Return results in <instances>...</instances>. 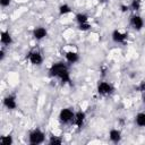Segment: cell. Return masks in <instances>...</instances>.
Masks as SVG:
<instances>
[{"label":"cell","instance_id":"cell-22","mask_svg":"<svg viewBox=\"0 0 145 145\" xmlns=\"http://www.w3.org/2000/svg\"><path fill=\"white\" fill-rule=\"evenodd\" d=\"M120 8H121V11H122V12H126V11H128V10H129V7H128V6H126V5H121V7H120Z\"/></svg>","mask_w":145,"mask_h":145},{"label":"cell","instance_id":"cell-2","mask_svg":"<svg viewBox=\"0 0 145 145\" xmlns=\"http://www.w3.org/2000/svg\"><path fill=\"white\" fill-rule=\"evenodd\" d=\"M45 139L44 133L41 131L40 129H34L33 131H31L29 136H28V142L33 145H37V144H42Z\"/></svg>","mask_w":145,"mask_h":145},{"label":"cell","instance_id":"cell-7","mask_svg":"<svg viewBox=\"0 0 145 145\" xmlns=\"http://www.w3.org/2000/svg\"><path fill=\"white\" fill-rule=\"evenodd\" d=\"M3 105H5L7 109H9V110L16 109V106H17L16 97H15L14 95H8V96H6V97L3 99Z\"/></svg>","mask_w":145,"mask_h":145},{"label":"cell","instance_id":"cell-24","mask_svg":"<svg viewBox=\"0 0 145 145\" xmlns=\"http://www.w3.org/2000/svg\"><path fill=\"white\" fill-rule=\"evenodd\" d=\"M3 58H5V51L0 50V60H3Z\"/></svg>","mask_w":145,"mask_h":145},{"label":"cell","instance_id":"cell-11","mask_svg":"<svg viewBox=\"0 0 145 145\" xmlns=\"http://www.w3.org/2000/svg\"><path fill=\"white\" fill-rule=\"evenodd\" d=\"M65 57H66V60L70 63H75L79 60V56L76 51H68V52H66Z\"/></svg>","mask_w":145,"mask_h":145},{"label":"cell","instance_id":"cell-18","mask_svg":"<svg viewBox=\"0 0 145 145\" xmlns=\"http://www.w3.org/2000/svg\"><path fill=\"white\" fill-rule=\"evenodd\" d=\"M49 144L50 145H60V144H62V139L58 136H51L49 139Z\"/></svg>","mask_w":145,"mask_h":145},{"label":"cell","instance_id":"cell-15","mask_svg":"<svg viewBox=\"0 0 145 145\" xmlns=\"http://www.w3.org/2000/svg\"><path fill=\"white\" fill-rule=\"evenodd\" d=\"M71 11V8H70V6L69 5H67V3H63V5H61L60 7H59V14L62 16V15H67V14H69Z\"/></svg>","mask_w":145,"mask_h":145},{"label":"cell","instance_id":"cell-17","mask_svg":"<svg viewBox=\"0 0 145 145\" xmlns=\"http://www.w3.org/2000/svg\"><path fill=\"white\" fill-rule=\"evenodd\" d=\"M12 137L10 136V135H8V136H2L1 138H0V143L2 144V145H11L12 144Z\"/></svg>","mask_w":145,"mask_h":145},{"label":"cell","instance_id":"cell-16","mask_svg":"<svg viewBox=\"0 0 145 145\" xmlns=\"http://www.w3.org/2000/svg\"><path fill=\"white\" fill-rule=\"evenodd\" d=\"M76 20H77L78 24L87 23V22H88V16H87L86 14H82V12H79V14L76 15Z\"/></svg>","mask_w":145,"mask_h":145},{"label":"cell","instance_id":"cell-10","mask_svg":"<svg viewBox=\"0 0 145 145\" xmlns=\"http://www.w3.org/2000/svg\"><path fill=\"white\" fill-rule=\"evenodd\" d=\"M46 34H48V32H46V29H45L44 27H36V28H34V31H33V36H34L36 40H42V39H44V37L46 36Z\"/></svg>","mask_w":145,"mask_h":145},{"label":"cell","instance_id":"cell-6","mask_svg":"<svg viewBox=\"0 0 145 145\" xmlns=\"http://www.w3.org/2000/svg\"><path fill=\"white\" fill-rule=\"evenodd\" d=\"M130 24H131V26H133L136 31H140V29L143 28V26H144V20H143V18H142L140 16L134 15V16L131 17V19H130Z\"/></svg>","mask_w":145,"mask_h":145},{"label":"cell","instance_id":"cell-1","mask_svg":"<svg viewBox=\"0 0 145 145\" xmlns=\"http://www.w3.org/2000/svg\"><path fill=\"white\" fill-rule=\"evenodd\" d=\"M50 75L53 77H57L62 83H69L70 84V74L67 68V66L63 62H54L49 70Z\"/></svg>","mask_w":145,"mask_h":145},{"label":"cell","instance_id":"cell-21","mask_svg":"<svg viewBox=\"0 0 145 145\" xmlns=\"http://www.w3.org/2000/svg\"><path fill=\"white\" fill-rule=\"evenodd\" d=\"M10 1H11V0H0V5H1L2 7H7V6L10 5Z\"/></svg>","mask_w":145,"mask_h":145},{"label":"cell","instance_id":"cell-5","mask_svg":"<svg viewBox=\"0 0 145 145\" xmlns=\"http://www.w3.org/2000/svg\"><path fill=\"white\" fill-rule=\"evenodd\" d=\"M28 60L31 61L32 65H34V66H40V65L43 62V57H42V54H41L40 52L33 51V52H31V53L28 54Z\"/></svg>","mask_w":145,"mask_h":145},{"label":"cell","instance_id":"cell-19","mask_svg":"<svg viewBox=\"0 0 145 145\" xmlns=\"http://www.w3.org/2000/svg\"><path fill=\"white\" fill-rule=\"evenodd\" d=\"M130 8L135 11L139 10L140 9V0H133L131 1V5H130Z\"/></svg>","mask_w":145,"mask_h":145},{"label":"cell","instance_id":"cell-4","mask_svg":"<svg viewBox=\"0 0 145 145\" xmlns=\"http://www.w3.org/2000/svg\"><path fill=\"white\" fill-rule=\"evenodd\" d=\"M112 91H113V87L108 82H100L97 85V92L101 95H108V94L112 93Z\"/></svg>","mask_w":145,"mask_h":145},{"label":"cell","instance_id":"cell-13","mask_svg":"<svg viewBox=\"0 0 145 145\" xmlns=\"http://www.w3.org/2000/svg\"><path fill=\"white\" fill-rule=\"evenodd\" d=\"M0 40H1V43L5 44V45H9L11 44L12 42V39H11V35L9 34V32H1V36H0Z\"/></svg>","mask_w":145,"mask_h":145},{"label":"cell","instance_id":"cell-3","mask_svg":"<svg viewBox=\"0 0 145 145\" xmlns=\"http://www.w3.org/2000/svg\"><path fill=\"white\" fill-rule=\"evenodd\" d=\"M74 118H75V113L71 109L69 108H65L60 111L59 113V120L62 122V123H69L71 121H74Z\"/></svg>","mask_w":145,"mask_h":145},{"label":"cell","instance_id":"cell-9","mask_svg":"<svg viewBox=\"0 0 145 145\" xmlns=\"http://www.w3.org/2000/svg\"><path fill=\"white\" fill-rule=\"evenodd\" d=\"M85 118H86L85 113H84L83 111H78V112L75 113L74 123H75L78 128H82V126H83V123H84V121H85Z\"/></svg>","mask_w":145,"mask_h":145},{"label":"cell","instance_id":"cell-12","mask_svg":"<svg viewBox=\"0 0 145 145\" xmlns=\"http://www.w3.org/2000/svg\"><path fill=\"white\" fill-rule=\"evenodd\" d=\"M109 137L113 143H118L121 139V133L118 129H111L109 133Z\"/></svg>","mask_w":145,"mask_h":145},{"label":"cell","instance_id":"cell-25","mask_svg":"<svg viewBox=\"0 0 145 145\" xmlns=\"http://www.w3.org/2000/svg\"><path fill=\"white\" fill-rule=\"evenodd\" d=\"M143 101H144V103H145V93H144V96H143Z\"/></svg>","mask_w":145,"mask_h":145},{"label":"cell","instance_id":"cell-20","mask_svg":"<svg viewBox=\"0 0 145 145\" xmlns=\"http://www.w3.org/2000/svg\"><path fill=\"white\" fill-rule=\"evenodd\" d=\"M78 29H79V31H88V29H91V25H89L88 23L79 24V25H78Z\"/></svg>","mask_w":145,"mask_h":145},{"label":"cell","instance_id":"cell-23","mask_svg":"<svg viewBox=\"0 0 145 145\" xmlns=\"http://www.w3.org/2000/svg\"><path fill=\"white\" fill-rule=\"evenodd\" d=\"M138 89H139V91H142V92H145V82H142V83H140V85H139Z\"/></svg>","mask_w":145,"mask_h":145},{"label":"cell","instance_id":"cell-8","mask_svg":"<svg viewBox=\"0 0 145 145\" xmlns=\"http://www.w3.org/2000/svg\"><path fill=\"white\" fill-rule=\"evenodd\" d=\"M112 40L116 43H123L127 40V34L126 33H121L118 29H114L112 32Z\"/></svg>","mask_w":145,"mask_h":145},{"label":"cell","instance_id":"cell-14","mask_svg":"<svg viewBox=\"0 0 145 145\" xmlns=\"http://www.w3.org/2000/svg\"><path fill=\"white\" fill-rule=\"evenodd\" d=\"M135 122L138 127H145V113L140 112L135 117Z\"/></svg>","mask_w":145,"mask_h":145}]
</instances>
